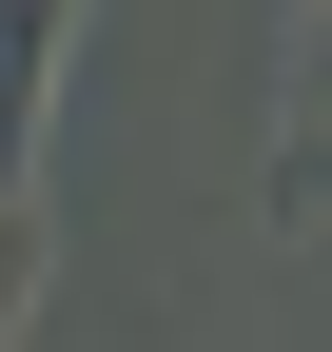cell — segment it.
Wrapping results in <instances>:
<instances>
[{"instance_id": "1", "label": "cell", "mask_w": 332, "mask_h": 352, "mask_svg": "<svg viewBox=\"0 0 332 352\" xmlns=\"http://www.w3.org/2000/svg\"><path fill=\"white\" fill-rule=\"evenodd\" d=\"M59 59H78V0H0V176H20L39 118H59Z\"/></svg>"}, {"instance_id": "2", "label": "cell", "mask_w": 332, "mask_h": 352, "mask_svg": "<svg viewBox=\"0 0 332 352\" xmlns=\"http://www.w3.org/2000/svg\"><path fill=\"white\" fill-rule=\"evenodd\" d=\"M274 215H294V235H332V118H294V138H274Z\"/></svg>"}, {"instance_id": "3", "label": "cell", "mask_w": 332, "mask_h": 352, "mask_svg": "<svg viewBox=\"0 0 332 352\" xmlns=\"http://www.w3.org/2000/svg\"><path fill=\"white\" fill-rule=\"evenodd\" d=\"M20 314H39V196L0 176V333H20Z\"/></svg>"}, {"instance_id": "4", "label": "cell", "mask_w": 332, "mask_h": 352, "mask_svg": "<svg viewBox=\"0 0 332 352\" xmlns=\"http://www.w3.org/2000/svg\"><path fill=\"white\" fill-rule=\"evenodd\" d=\"M294 118H332V0H294Z\"/></svg>"}]
</instances>
